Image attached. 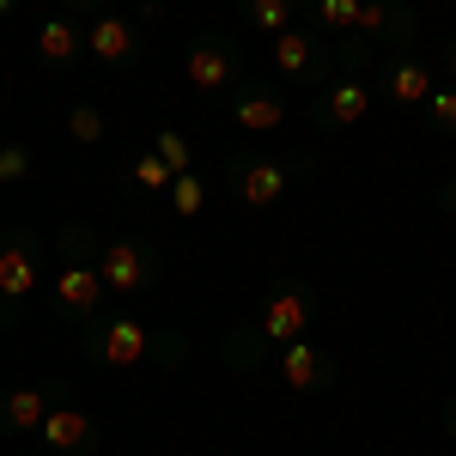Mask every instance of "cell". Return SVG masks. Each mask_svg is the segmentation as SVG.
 <instances>
[{"instance_id":"cell-1","label":"cell","mask_w":456,"mask_h":456,"mask_svg":"<svg viewBox=\"0 0 456 456\" xmlns=\"http://www.w3.org/2000/svg\"><path fill=\"white\" fill-rule=\"evenodd\" d=\"M79 353L92 359V365H116V371H134V365H183L189 359V341L183 335H152L146 322H134V316H92L86 329H79Z\"/></svg>"},{"instance_id":"cell-2","label":"cell","mask_w":456,"mask_h":456,"mask_svg":"<svg viewBox=\"0 0 456 456\" xmlns=\"http://www.w3.org/2000/svg\"><path fill=\"white\" fill-rule=\"evenodd\" d=\"M311 171H316V159H274V152L244 146V152H232V159H225L219 183H225L244 208H274L286 189H292V183H305Z\"/></svg>"},{"instance_id":"cell-3","label":"cell","mask_w":456,"mask_h":456,"mask_svg":"<svg viewBox=\"0 0 456 456\" xmlns=\"http://www.w3.org/2000/svg\"><path fill=\"white\" fill-rule=\"evenodd\" d=\"M316 322V292L311 281H298V274H286V281H274V292L262 298V316H256V329H262V341L281 353L292 347V341H305V329Z\"/></svg>"},{"instance_id":"cell-4","label":"cell","mask_w":456,"mask_h":456,"mask_svg":"<svg viewBox=\"0 0 456 456\" xmlns=\"http://www.w3.org/2000/svg\"><path fill=\"white\" fill-rule=\"evenodd\" d=\"M98 274L116 298H134V292H152L159 274H165V256L146 244V238H104L98 249Z\"/></svg>"},{"instance_id":"cell-5","label":"cell","mask_w":456,"mask_h":456,"mask_svg":"<svg viewBox=\"0 0 456 456\" xmlns=\"http://www.w3.org/2000/svg\"><path fill=\"white\" fill-rule=\"evenodd\" d=\"M183 79H189L195 92L219 98V92H232L238 79H249L244 73V49H238L232 37H219V31H201L195 43H189V55H183Z\"/></svg>"},{"instance_id":"cell-6","label":"cell","mask_w":456,"mask_h":456,"mask_svg":"<svg viewBox=\"0 0 456 456\" xmlns=\"http://www.w3.org/2000/svg\"><path fill=\"white\" fill-rule=\"evenodd\" d=\"M353 37H365L378 55H414L420 43V12L408 0H359Z\"/></svg>"},{"instance_id":"cell-7","label":"cell","mask_w":456,"mask_h":456,"mask_svg":"<svg viewBox=\"0 0 456 456\" xmlns=\"http://www.w3.org/2000/svg\"><path fill=\"white\" fill-rule=\"evenodd\" d=\"M274 73H281L286 86H311V92H322V86L335 79V61H329V49H322V31L292 25V31L274 37Z\"/></svg>"},{"instance_id":"cell-8","label":"cell","mask_w":456,"mask_h":456,"mask_svg":"<svg viewBox=\"0 0 456 456\" xmlns=\"http://www.w3.org/2000/svg\"><path fill=\"white\" fill-rule=\"evenodd\" d=\"M371 92L384 98L389 110H426V98L438 92V73L420 55H378V73H371Z\"/></svg>"},{"instance_id":"cell-9","label":"cell","mask_w":456,"mask_h":456,"mask_svg":"<svg viewBox=\"0 0 456 456\" xmlns=\"http://www.w3.org/2000/svg\"><path fill=\"white\" fill-rule=\"evenodd\" d=\"M104 274H98V262H61V274L49 281V311L61 316L68 329H86L98 305H104Z\"/></svg>"},{"instance_id":"cell-10","label":"cell","mask_w":456,"mask_h":456,"mask_svg":"<svg viewBox=\"0 0 456 456\" xmlns=\"http://www.w3.org/2000/svg\"><path fill=\"white\" fill-rule=\"evenodd\" d=\"M37 286H43V244H37V232L31 225L0 232V298L19 311Z\"/></svg>"},{"instance_id":"cell-11","label":"cell","mask_w":456,"mask_h":456,"mask_svg":"<svg viewBox=\"0 0 456 456\" xmlns=\"http://www.w3.org/2000/svg\"><path fill=\"white\" fill-rule=\"evenodd\" d=\"M371 79L365 73H335L322 92L311 98V122L322 128V134H341V128H359V116L371 110Z\"/></svg>"},{"instance_id":"cell-12","label":"cell","mask_w":456,"mask_h":456,"mask_svg":"<svg viewBox=\"0 0 456 456\" xmlns=\"http://www.w3.org/2000/svg\"><path fill=\"white\" fill-rule=\"evenodd\" d=\"M146 49V37L134 19H122V12H98L92 19V31H86V55L98 61V68H134Z\"/></svg>"},{"instance_id":"cell-13","label":"cell","mask_w":456,"mask_h":456,"mask_svg":"<svg viewBox=\"0 0 456 456\" xmlns=\"http://www.w3.org/2000/svg\"><path fill=\"white\" fill-rule=\"evenodd\" d=\"M225 98H232V122H238L244 134H274L286 122V92L268 86V79H238Z\"/></svg>"},{"instance_id":"cell-14","label":"cell","mask_w":456,"mask_h":456,"mask_svg":"<svg viewBox=\"0 0 456 456\" xmlns=\"http://www.w3.org/2000/svg\"><path fill=\"white\" fill-rule=\"evenodd\" d=\"M49 414H55V389L43 384L0 389V438H37Z\"/></svg>"},{"instance_id":"cell-15","label":"cell","mask_w":456,"mask_h":456,"mask_svg":"<svg viewBox=\"0 0 456 456\" xmlns=\"http://www.w3.org/2000/svg\"><path fill=\"white\" fill-rule=\"evenodd\" d=\"M281 378L286 389H298V395H322V389H335V359L322 347H311V341H292V347H281Z\"/></svg>"},{"instance_id":"cell-16","label":"cell","mask_w":456,"mask_h":456,"mask_svg":"<svg viewBox=\"0 0 456 456\" xmlns=\"http://www.w3.org/2000/svg\"><path fill=\"white\" fill-rule=\"evenodd\" d=\"M37 438H43L55 456H92V451H98V420L79 414V408H55V414L43 420Z\"/></svg>"},{"instance_id":"cell-17","label":"cell","mask_w":456,"mask_h":456,"mask_svg":"<svg viewBox=\"0 0 456 456\" xmlns=\"http://www.w3.org/2000/svg\"><path fill=\"white\" fill-rule=\"evenodd\" d=\"M37 55H43V68L68 73L79 55H86V31L73 25V19H49V25H37Z\"/></svg>"},{"instance_id":"cell-18","label":"cell","mask_w":456,"mask_h":456,"mask_svg":"<svg viewBox=\"0 0 456 456\" xmlns=\"http://www.w3.org/2000/svg\"><path fill=\"white\" fill-rule=\"evenodd\" d=\"M219 353H225V365H232V371H262V365L274 359V347L262 341V329H256V322H238V329H225Z\"/></svg>"},{"instance_id":"cell-19","label":"cell","mask_w":456,"mask_h":456,"mask_svg":"<svg viewBox=\"0 0 456 456\" xmlns=\"http://www.w3.org/2000/svg\"><path fill=\"white\" fill-rule=\"evenodd\" d=\"M238 12H244L249 31L281 37V31H292V19H298V0H238Z\"/></svg>"},{"instance_id":"cell-20","label":"cell","mask_w":456,"mask_h":456,"mask_svg":"<svg viewBox=\"0 0 456 456\" xmlns=\"http://www.w3.org/2000/svg\"><path fill=\"white\" fill-rule=\"evenodd\" d=\"M359 19V0H311V31L322 37H347Z\"/></svg>"},{"instance_id":"cell-21","label":"cell","mask_w":456,"mask_h":456,"mask_svg":"<svg viewBox=\"0 0 456 456\" xmlns=\"http://www.w3.org/2000/svg\"><path fill=\"white\" fill-rule=\"evenodd\" d=\"M165 195H171V213H176V219H195V213L208 208V183H201L195 171L171 176V189H165Z\"/></svg>"},{"instance_id":"cell-22","label":"cell","mask_w":456,"mask_h":456,"mask_svg":"<svg viewBox=\"0 0 456 456\" xmlns=\"http://www.w3.org/2000/svg\"><path fill=\"white\" fill-rule=\"evenodd\" d=\"M98 249H104V238L86 219H68L61 225V262H98Z\"/></svg>"},{"instance_id":"cell-23","label":"cell","mask_w":456,"mask_h":456,"mask_svg":"<svg viewBox=\"0 0 456 456\" xmlns=\"http://www.w3.org/2000/svg\"><path fill=\"white\" fill-rule=\"evenodd\" d=\"M104 128H110V122H104V110H98V104H73L68 110V134L79 146H98V141H104Z\"/></svg>"},{"instance_id":"cell-24","label":"cell","mask_w":456,"mask_h":456,"mask_svg":"<svg viewBox=\"0 0 456 456\" xmlns=\"http://www.w3.org/2000/svg\"><path fill=\"white\" fill-rule=\"evenodd\" d=\"M152 152H159V159H165V165H171L176 176H183V171H195V146L183 141L176 128H159V134H152Z\"/></svg>"},{"instance_id":"cell-25","label":"cell","mask_w":456,"mask_h":456,"mask_svg":"<svg viewBox=\"0 0 456 456\" xmlns=\"http://www.w3.org/2000/svg\"><path fill=\"white\" fill-rule=\"evenodd\" d=\"M171 176L176 171L159 159V152H141V159L128 165V183H134V189H171Z\"/></svg>"},{"instance_id":"cell-26","label":"cell","mask_w":456,"mask_h":456,"mask_svg":"<svg viewBox=\"0 0 456 456\" xmlns=\"http://www.w3.org/2000/svg\"><path fill=\"white\" fill-rule=\"evenodd\" d=\"M426 122H432L438 134H456V86H438V92L426 98Z\"/></svg>"},{"instance_id":"cell-27","label":"cell","mask_w":456,"mask_h":456,"mask_svg":"<svg viewBox=\"0 0 456 456\" xmlns=\"http://www.w3.org/2000/svg\"><path fill=\"white\" fill-rule=\"evenodd\" d=\"M341 68L347 73H365V68H378V49H371V43H365V37H341Z\"/></svg>"},{"instance_id":"cell-28","label":"cell","mask_w":456,"mask_h":456,"mask_svg":"<svg viewBox=\"0 0 456 456\" xmlns=\"http://www.w3.org/2000/svg\"><path fill=\"white\" fill-rule=\"evenodd\" d=\"M25 171H31V152H25L19 141H6L0 146V183H19Z\"/></svg>"},{"instance_id":"cell-29","label":"cell","mask_w":456,"mask_h":456,"mask_svg":"<svg viewBox=\"0 0 456 456\" xmlns=\"http://www.w3.org/2000/svg\"><path fill=\"white\" fill-rule=\"evenodd\" d=\"M432 201H438V213H456V171L438 183V195H432Z\"/></svg>"},{"instance_id":"cell-30","label":"cell","mask_w":456,"mask_h":456,"mask_svg":"<svg viewBox=\"0 0 456 456\" xmlns=\"http://www.w3.org/2000/svg\"><path fill=\"white\" fill-rule=\"evenodd\" d=\"M438 68L456 79V37H444V49H438Z\"/></svg>"},{"instance_id":"cell-31","label":"cell","mask_w":456,"mask_h":456,"mask_svg":"<svg viewBox=\"0 0 456 456\" xmlns=\"http://www.w3.org/2000/svg\"><path fill=\"white\" fill-rule=\"evenodd\" d=\"M61 6H68V19H73V12H92V19L104 12V0H61Z\"/></svg>"},{"instance_id":"cell-32","label":"cell","mask_w":456,"mask_h":456,"mask_svg":"<svg viewBox=\"0 0 456 456\" xmlns=\"http://www.w3.org/2000/svg\"><path fill=\"white\" fill-rule=\"evenodd\" d=\"M444 432L456 438V395H444Z\"/></svg>"},{"instance_id":"cell-33","label":"cell","mask_w":456,"mask_h":456,"mask_svg":"<svg viewBox=\"0 0 456 456\" xmlns=\"http://www.w3.org/2000/svg\"><path fill=\"white\" fill-rule=\"evenodd\" d=\"M12 12H19V0H0V19H12Z\"/></svg>"},{"instance_id":"cell-34","label":"cell","mask_w":456,"mask_h":456,"mask_svg":"<svg viewBox=\"0 0 456 456\" xmlns=\"http://www.w3.org/2000/svg\"><path fill=\"white\" fill-rule=\"evenodd\" d=\"M12 316H19V311H12V305H6V298H0V322H12Z\"/></svg>"}]
</instances>
